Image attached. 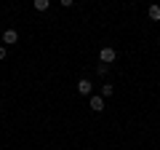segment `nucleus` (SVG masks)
Instances as JSON below:
<instances>
[{
	"label": "nucleus",
	"instance_id": "9d476101",
	"mask_svg": "<svg viewBox=\"0 0 160 150\" xmlns=\"http://www.w3.org/2000/svg\"><path fill=\"white\" fill-rule=\"evenodd\" d=\"M158 46H160V40H158Z\"/></svg>",
	"mask_w": 160,
	"mask_h": 150
},
{
	"label": "nucleus",
	"instance_id": "7ed1b4c3",
	"mask_svg": "<svg viewBox=\"0 0 160 150\" xmlns=\"http://www.w3.org/2000/svg\"><path fill=\"white\" fill-rule=\"evenodd\" d=\"M91 110L102 113V110H104V99H102V97H91Z\"/></svg>",
	"mask_w": 160,
	"mask_h": 150
},
{
	"label": "nucleus",
	"instance_id": "20e7f679",
	"mask_svg": "<svg viewBox=\"0 0 160 150\" xmlns=\"http://www.w3.org/2000/svg\"><path fill=\"white\" fill-rule=\"evenodd\" d=\"M78 91H80V94H91V81H86V78H83V81L78 83Z\"/></svg>",
	"mask_w": 160,
	"mask_h": 150
},
{
	"label": "nucleus",
	"instance_id": "1a4fd4ad",
	"mask_svg": "<svg viewBox=\"0 0 160 150\" xmlns=\"http://www.w3.org/2000/svg\"><path fill=\"white\" fill-rule=\"evenodd\" d=\"M0 59H6V46H0Z\"/></svg>",
	"mask_w": 160,
	"mask_h": 150
},
{
	"label": "nucleus",
	"instance_id": "6e6552de",
	"mask_svg": "<svg viewBox=\"0 0 160 150\" xmlns=\"http://www.w3.org/2000/svg\"><path fill=\"white\" fill-rule=\"evenodd\" d=\"M59 3H62V6H72L75 0H59Z\"/></svg>",
	"mask_w": 160,
	"mask_h": 150
},
{
	"label": "nucleus",
	"instance_id": "0eeeda50",
	"mask_svg": "<svg viewBox=\"0 0 160 150\" xmlns=\"http://www.w3.org/2000/svg\"><path fill=\"white\" fill-rule=\"evenodd\" d=\"M112 91H115V88L109 86V83H107V86H102V94H104V97H112Z\"/></svg>",
	"mask_w": 160,
	"mask_h": 150
},
{
	"label": "nucleus",
	"instance_id": "f03ea898",
	"mask_svg": "<svg viewBox=\"0 0 160 150\" xmlns=\"http://www.w3.org/2000/svg\"><path fill=\"white\" fill-rule=\"evenodd\" d=\"M16 40H19L16 29H6V32H3V43H16Z\"/></svg>",
	"mask_w": 160,
	"mask_h": 150
},
{
	"label": "nucleus",
	"instance_id": "39448f33",
	"mask_svg": "<svg viewBox=\"0 0 160 150\" xmlns=\"http://www.w3.org/2000/svg\"><path fill=\"white\" fill-rule=\"evenodd\" d=\"M48 3H51V0H32L35 11H46V8H48Z\"/></svg>",
	"mask_w": 160,
	"mask_h": 150
},
{
	"label": "nucleus",
	"instance_id": "f257e3e1",
	"mask_svg": "<svg viewBox=\"0 0 160 150\" xmlns=\"http://www.w3.org/2000/svg\"><path fill=\"white\" fill-rule=\"evenodd\" d=\"M115 56H118V54H115V48H102V54H99V59H102L104 64L115 62Z\"/></svg>",
	"mask_w": 160,
	"mask_h": 150
},
{
	"label": "nucleus",
	"instance_id": "423d86ee",
	"mask_svg": "<svg viewBox=\"0 0 160 150\" xmlns=\"http://www.w3.org/2000/svg\"><path fill=\"white\" fill-rule=\"evenodd\" d=\"M149 19L152 22H160V6H149Z\"/></svg>",
	"mask_w": 160,
	"mask_h": 150
}]
</instances>
